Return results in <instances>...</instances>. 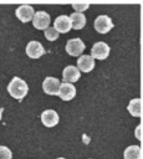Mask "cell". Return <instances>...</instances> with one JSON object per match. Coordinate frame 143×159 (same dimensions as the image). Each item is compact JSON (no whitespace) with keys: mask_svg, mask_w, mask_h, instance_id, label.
<instances>
[{"mask_svg":"<svg viewBox=\"0 0 143 159\" xmlns=\"http://www.w3.org/2000/svg\"><path fill=\"white\" fill-rule=\"evenodd\" d=\"M7 91L10 96L14 97L15 99H22L27 94L29 87L24 80H21L20 77H14L7 84Z\"/></svg>","mask_w":143,"mask_h":159,"instance_id":"cell-1","label":"cell"},{"mask_svg":"<svg viewBox=\"0 0 143 159\" xmlns=\"http://www.w3.org/2000/svg\"><path fill=\"white\" fill-rule=\"evenodd\" d=\"M32 25L35 29L37 30H46L47 27H50V15L46 12V11H42V10H39L34 14V17H32Z\"/></svg>","mask_w":143,"mask_h":159,"instance_id":"cell-2","label":"cell"},{"mask_svg":"<svg viewBox=\"0 0 143 159\" xmlns=\"http://www.w3.org/2000/svg\"><path fill=\"white\" fill-rule=\"evenodd\" d=\"M108 55H109V46L103 41H98L92 46L90 56L93 60H104L108 57Z\"/></svg>","mask_w":143,"mask_h":159,"instance_id":"cell-3","label":"cell"},{"mask_svg":"<svg viewBox=\"0 0 143 159\" xmlns=\"http://www.w3.org/2000/svg\"><path fill=\"white\" fill-rule=\"evenodd\" d=\"M95 30L99 34H107L109 30L113 29V22L109 16L107 15H99L95 20Z\"/></svg>","mask_w":143,"mask_h":159,"instance_id":"cell-4","label":"cell"},{"mask_svg":"<svg viewBox=\"0 0 143 159\" xmlns=\"http://www.w3.org/2000/svg\"><path fill=\"white\" fill-rule=\"evenodd\" d=\"M85 50V42L76 37V39H70L67 42H66V51L68 55L71 56H81V53L83 52Z\"/></svg>","mask_w":143,"mask_h":159,"instance_id":"cell-5","label":"cell"},{"mask_svg":"<svg viewBox=\"0 0 143 159\" xmlns=\"http://www.w3.org/2000/svg\"><path fill=\"white\" fill-rule=\"evenodd\" d=\"M15 14H16V17L20 21L27 22V21H31L32 20L34 14H35V9L31 5H29V4H24V5H20L16 9Z\"/></svg>","mask_w":143,"mask_h":159,"instance_id":"cell-6","label":"cell"},{"mask_svg":"<svg viewBox=\"0 0 143 159\" xmlns=\"http://www.w3.org/2000/svg\"><path fill=\"white\" fill-rule=\"evenodd\" d=\"M60 80H57L56 77H46L42 82V89L45 93L51 94V96H56L58 93V88H60Z\"/></svg>","mask_w":143,"mask_h":159,"instance_id":"cell-7","label":"cell"},{"mask_svg":"<svg viewBox=\"0 0 143 159\" xmlns=\"http://www.w3.org/2000/svg\"><path fill=\"white\" fill-rule=\"evenodd\" d=\"M81 77V72L78 71L77 67L70 65V66H66L62 71V78H63V82L66 83H75L76 81H78Z\"/></svg>","mask_w":143,"mask_h":159,"instance_id":"cell-8","label":"cell"},{"mask_svg":"<svg viewBox=\"0 0 143 159\" xmlns=\"http://www.w3.org/2000/svg\"><path fill=\"white\" fill-rule=\"evenodd\" d=\"M57 96H60V98L63 99V101H71V99H73L75 96H76V88H75L73 84L63 82V83L60 84Z\"/></svg>","mask_w":143,"mask_h":159,"instance_id":"cell-9","label":"cell"},{"mask_svg":"<svg viewBox=\"0 0 143 159\" xmlns=\"http://www.w3.org/2000/svg\"><path fill=\"white\" fill-rule=\"evenodd\" d=\"M58 34L62 32V34H66L71 30V21H70V17L66 16V15H60L55 19V22H53V26H52Z\"/></svg>","mask_w":143,"mask_h":159,"instance_id":"cell-10","label":"cell"},{"mask_svg":"<svg viewBox=\"0 0 143 159\" xmlns=\"http://www.w3.org/2000/svg\"><path fill=\"white\" fill-rule=\"evenodd\" d=\"M58 114L53 109H45L41 113V122L45 127H55L58 123Z\"/></svg>","mask_w":143,"mask_h":159,"instance_id":"cell-11","label":"cell"},{"mask_svg":"<svg viewBox=\"0 0 143 159\" xmlns=\"http://www.w3.org/2000/svg\"><path fill=\"white\" fill-rule=\"evenodd\" d=\"M26 53L29 57L31 58H39L45 53V48L44 46L39 42V41H30L26 46Z\"/></svg>","mask_w":143,"mask_h":159,"instance_id":"cell-12","label":"cell"},{"mask_svg":"<svg viewBox=\"0 0 143 159\" xmlns=\"http://www.w3.org/2000/svg\"><path fill=\"white\" fill-rule=\"evenodd\" d=\"M77 68L80 72H90L95 68V60L90 55H81L77 60Z\"/></svg>","mask_w":143,"mask_h":159,"instance_id":"cell-13","label":"cell"},{"mask_svg":"<svg viewBox=\"0 0 143 159\" xmlns=\"http://www.w3.org/2000/svg\"><path fill=\"white\" fill-rule=\"evenodd\" d=\"M70 21H71V29L75 30H81L85 27L86 25V16L82 12H72L70 16Z\"/></svg>","mask_w":143,"mask_h":159,"instance_id":"cell-14","label":"cell"},{"mask_svg":"<svg viewBox=\"0 0 143 159\" xmlns=\"http://www.w3.org/2000/svg\"><path fill=\"white\" fill-rule=\"evenodd\" d=\"M127 109H128V112L133 117H141L142 116V101H141V98H133V99H131Z\"/></svg>","mask_w":143,"mask_h":159,"instance_id":"cell-15","label":"cell"},{"mask_svg":"<svg viewBox=\"0 0 143 159\" xmlns=\"http://www.w3.org/2000/svg\"><path fill=\"white\" fill-rule=\"evenodd\" d=\"M123 158L124 159H141L142 158L141 147H138V145H129L128 148L124 149Z\"/></svg>","mask_w":143,"mask_h":159,"instance_id":"cell-16","label":"cell"},{"mask_svg":"<svg viewBox=\"0 0 143 159\" xmlns=\"http://www.w3.org/2000/svg\"><path fill=\"white\" fill-rule=\"evenodd\" d=\"M45 37L48 40V41H55L58 39V32L53 29V27H47L45 30Z\"/></svg>","mask_w":143,"mask_h":159,"instance_id":"cell-17","label":"cell"},{"mask_svg":"<svg viewBox=\"0 0 143 159\" xmlns=\"http://www.w3.org/2000/svg\"><path fill=\"white\" fill-rule=\"evenodd\" d=\"M11 158H12L11 150L5 145H0V159H11Z\"/></svg>","mask_w":143,"mask_h":159,"instance_id":"cell-18","label":"cell"},{"mask_svg":"<svg viewBox=\"0 0 143 159\" xmlns=\"http://www.w3.org/2000/svg\"><path fill=\"white\" fill-rule=\"evenodd\" d=\"M72 7H73V10H76V12H82V11H85L90 7V4H78V2H76V4H72Z\"/></svg>","mask_w":143,"mask_h":159,"instance_id":"cell-19","label":"cell"},{"mask_svg":"<svg viewBox=\"0 0 143 159\" xmlns=\"http://www.w3.org/2000/svg\"><path fill=\"white\" fill-rule=\"evenodd\" d=\"M136 138L138 140L142 139V124H138V127L136 128Z\"/></svg>","mask_w":143,"mask_h":159,"instance_id":"cell-20","label":"cell"},{"mask_svg":"<svg viewBox=\"0 0 143 159\" xmlns=\"http://www.w3.org/2000/svg\"><path fill=\"white\" fill-rule=\"evenodd\" d=\"M1 116H2V109L0 108V119H1Z\"/></svg>","mask_w":143,"mask_h":159,"instance_id":"cell-21","label":"cell"},{"mask_svg":"<svg viewBox=\"0 0 143 159\" xmlns=\"http://www.w3.org/2000/svg\"><path fill=\"white\" fill-rule=\"evenodd\" d=\"M57 159H65V158H62V157H60V158H57Z\"/></svg>","mask_w":143,"mask_h":159,"instance_id":"cell-22","label":"cell"}]
</instances>
